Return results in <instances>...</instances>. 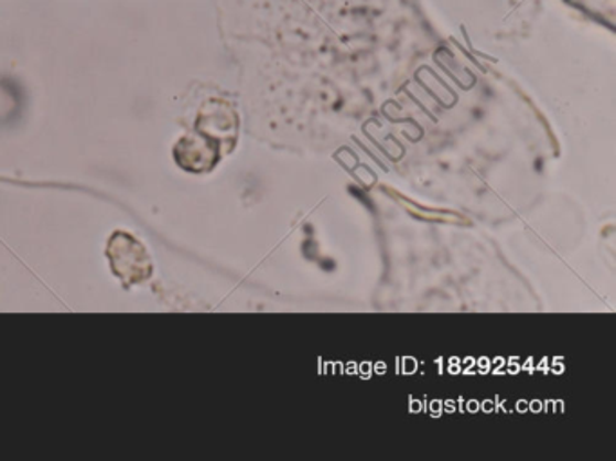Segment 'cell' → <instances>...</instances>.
Wrapping results in <instances>:
<instances>
[{
  "instance_id": "cell-1",
  "label": "cell",
  "mask_w": 616,
  "mask_h": 461,
  "mask_svg": "<svg viewBox=\"0 0 616 461\" xmlns=\"http://www.w3.org/2000/svg\"><path fill=\"white\" fill-rule=\"evenodd\" d=\"M112 242L118 245L115 246L110 243L109 246L110 251H116V257L110 256L112 266L118 265V262H123V265L116 268V274L123 276V279H131L132 282L141 281V279H145V277L151 274L149 257L145 256V251H143L140 245H136L134 239L126 236L127 250H123V245H121V239L118 234L112 237Z\"/></svg>"
}]
</instances>
